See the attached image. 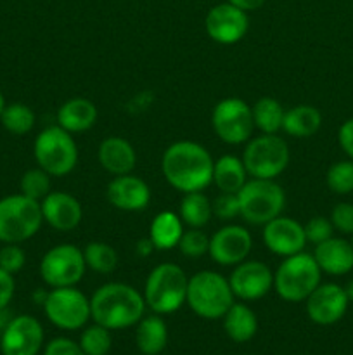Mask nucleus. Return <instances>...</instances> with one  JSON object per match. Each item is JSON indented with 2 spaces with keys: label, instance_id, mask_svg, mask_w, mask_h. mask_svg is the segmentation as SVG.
<instances>
[{
  "label": "nucleus",
  "instance_id": "f257e3e1",
  "mask_svg": "<svg viewBox=\"0 0 353 355\" xmlns=\"http://www.w3.org/2000/svg\"><path fill=\"white\" fill-rule=\"evenodd\" d=\"M210 151L194 141H176L165 149L161 172L166 182L182 194L204 191L213 182Z\"/></svg>",
  "mask_w": 353,
  "mask_h": 355
},
{
  "label": "nucleus",
  "instance_id": "f03ea898",
  "mask_svg": "<svg viewBox=\"0 0 353 355\" xmlns=\"http://www.w3.org/2000/svg\"><path fill=\"white\" fill-rule=\"evenodd\" d=\"M144 312V297L127 283H106L90 297V318L109 331L132 328Z\"/></svg>",
  "mask_w": 353,
  "mask_h": 355
},
{
  "label": "nucleus",
  "instance_id": "7ed1b4c3",
  "mask_svg": "<svg viewBox=\"0 0 353 355\" xmlns=\"http://www.w3.org/2000/svg\"><path fill=\"white\" fill-rule=\"evenodd\" d=\"M187 284L189 277L182 267L172 262L159 263L145 279L142 293L145 307L158 315L173 314L185 304Z\"/></svg>",
  "mask_w": 353,
  "mask_h": 355
},
{
  "label": "nucleus",
  "instance_id": "20e7f679",
  "mask_svg": "<svg viewBox=\"0 0 353 355\" xmlns=\"http://www.w3.org/2000/svg\"><path fill=\"white\" fill-rule=\"evenodd\" d=\"M234 298L228 277L215 270H199L189 277L185 304L197 318L208 321L221 319L232 307Z\"/></svg>",
  "mask_w": 353,
  "mask_h": 355
},
{
  "label": "nucleus",
  "instance_id": "39448f33",
  "mask_svg": "<svg viewBox=\"0 0 353 355\" xmlns=\"http://www.w3.org/2000/svg\"><path fill=\"white\" fill-rule=\"evenodd\" d=\"M320 277L322 270L314 255L300 252L296 255L284 257L273 272V290L284 302L300 304L320 284Z\"/></svg>",
  "mask_w": 353,
  "mask_h": 355
},
{
  "label": "nucleus",
  "instance_id": "423d86ee",
  "mask_svg": "<svg viewBox=\"0 0 353 355\" xmlns=\"http://www.w3.org/2000/svg\"><path fill=\"white\" fill-rule=\"evenodd\" d=\"M44 224L40 201L24 194H10L0 200V241L19 245L40 231Z\"/></svg>",
  "mask_w": 353,
  "mask_h": 355
},
{
  "label": "nucleus",
  "instance_id": "0eeeda50",
  "mask_svg": "<svg viewBox=\"0 0 353 355\" xmlns=\"http://www.w3.org/2000/svg\"><path fill=\"white\" fill-rule=\"evenodd\" d=\"M37 165L51 177H64L75 170L78 163V146L73 134L59 125L47 127L37 135L33 144Z\"/></svg>",
  "mask_w": 353,
  "mask_h": 355
},
{
  "label": "nucleus",
  "instance_id": "6e6552de",
  "mask_svg": "<svg viewBox=\"0 0 353 355\" xmlns=\"http://www.w3.org/2000/svg\"><path fill=\"white\" fill-rule=\"evenodd\" d=\"M237 200L242 220L251 225H265L282 215L286 193L275 180L251 179L239 189Z\"/></svg>",
  "mask_w": 353,
  "mask_h": 355
},
{
  "label": "nucleus",
  "instance_id": "1a4fd4ad",
  "mask_svg": "<svg viewBox=\"0 0 353 355\" xmlns=\"http://www.w3.org/2000/svg\"><path fill=\"white\" fill-rule=\"evenodd\" d=\"M241 159L251 179L275 180L289 165L291 153L282 137L262 134L246 142Z\"/></svg>",
  "mask_w": 353,
  "mask_h": 355
},
{
  "label": "nucleus",
  "instance_id": "9d476101",
  "mask_svg": "<svg viewBox=\"0 0 353 355\" xmlns=\"http://www.w3.org/2000/svg\"><path fill=\"white\" fill-rule=\"evenodd\" d=\"M87 270L83 250L71 243L52 246L40 262V277L51 288L76 286Z\"/></svg>",
  "mask_w": 353,
  "mask_h": 355
},
{
  "label": "nucleus",
  "instance_id": "9b49d317",
  "mask_svg": "<svg viewBox=\"0 0 353 355\" xmlns=\"http://www.w3.org/2000/svg\"><path fill=\"white\" fill-rule=\"evenodd\" d=\"M44 307L48 321L64 331H76L89 322L90 298L75 286L52 288L45 298Z\"/></svg>",
  "mask_w": 353,
  "mask_h": 355
},
{
  "label": "nucleus",
  "instance_id": "f8f14e48",
  "mask_svg": "<svg viewBox=\"0 0 353 355\" xmlns=\"http://www.w3.org/2000/svg\"><path fill=\"white\" fill-rule=\"evenodd\" d=\"M211 127L217 137L225 144H246L255 130L251 106L239 97L221 99L213 107Z\"/></svg>",
  "mask_w": 353,
  "mask_h": 355
},
{
  "label": "nucleus",
  "instance_id": "ddd939ff",
  "mask_svg": "<svg viewBox=\"0 0 353 355\" xmlns=\"http://www.w3.org/2000/svg\"><path fill=\"white\" fill-rule=\"evenodd\" d=\"M249 28L248 12L230 2L218 3L208 10L204 30L208 37L220 45H234L246 37Z\"/></svg>",
  "mask_w": 353,
  "mask_h": 355
},
{
  "label": "nucleus",
  "instance_id": "4468645a",
  "mask_svg": "<svg viewBox=\"0 0 353 355\" xmlns=\"http://www.w3.org/2000/svg\"><path fill=\"white\" fill-rule=\"evenodd\" d=\"M44 345V328L33 315H16L0 335L2 355H38Z\"/></svg>",
  "mask_w": 353,
  "mask_h": 355
},
{
  "label": "nucleus",
  "instance_id": "2eb2a0df",
  "mask_svg": "<svg viewBox=\"0 0 353 355\" xmlns=\"http://www.w3.org/2000/svg\"><path fill=\"white\" fill-rule=\"evenodd\" d=\"M228 284L235 298L242 302H255L269 295L273 288V272L260 260H248L237 263L228 276Z\"/></svg>",
  "mask_w": 353,
  "mask_h": 355
},
{
  "label": "nucleus",
  "instance_id": "dca6fc26",
  "mask_svg": "<svg viewBox=\"0 0 353 355\" xmlns=\"http://www.w3.org/2000/svg\"><path fill=\"white\" fill-rule=\"evenodd\" d=\"M251 248L253 238L248 229L237 224H228L211 236L208 255L218 266L235 267L248 259Z\"/></svg>",
  "mask_w": 353,
  "mask_h": 355
},
{
  "label": "nucleus",
  "instance_id": "f3484780",
  "mask_svg": "<svg viewBox=\"0 0 353 355\" xmlns=\"http://www.w3.org/2000/svg\"><path fill=\"white\" fill-rule=\"evenodd\" d=\"M305 304H307V315L311 322L318 326H331L341 321L350 302L345 288L334 283H320L305 300Z\"/></svg>",
  "mask_w": 353,
  "mask_h": 355
},
{
  "label": "nucleus",
  "instance_id": "a211bd4d",
  "mask_svg": "<svg viewBox=\"0 0 353 355\" xmlns=\"http://www.w3.org/2000/svg\"><path fill=\"white\" fill-rule=\"evenodd\" d=\"M262 238L266 250L279 257L296 255V253L303 252L305 245H307L303 225L294 218L284 217V215H279L263 225Z\"/></svg>",
  "mask_w": 353,
  "mask_h": 355
},
{
  "label": "nucleus",
  "instance_id": "6ab92c4d",
  "mask_svg": "<svg viewBox=\"0 0 353 355\" xmlns=\"http://www.w3.org/2000/svg\"><path fill=\"white\" fill-rule=\"evenodd\" d=\"M42 217L47 225L59 232L73 231L80 225L83 218V210L75 196L62 191H51L40 201Z\"/></svg>",
  "mask_w": 353,
  "mask_h": 355
},
{
  "label": "nucleus",
  "instance_id": "aec40b11",
  "mask_svg": "<svg viewBox=\"0 0 353 355\" xmlns=\"http://www.w3.org/2000/svg\"><path fill=\"white\" fill-rule=\"evenodd\" d=\"M107 201L121 211H141L151 201V187L137 175H118L107 184Z\"/></svg>",
  "mask_w": 353,
  "mask_h": 355
},
{
  "label": "nucleus",
  "instance_id": "412c9836",
  "mask_svg": "<svg viewBox=\"0 0 353 355\" xmlns=\"http://www.w3.org/2000/svg\"><path fill=\"white\" fill-rule=\"evenodd\" d=\"M314 259L322 272L329 276H343L353 269V246L343 238H329L315 245Z\"/></svg>",
  "mask_w": 353,
  "mask_h": 355
},
{
  "label": "nucleus",
  "instance_id": "4be33fe9",
  "mask_svg": "<svg viewBox=\"0 0 353 355\" xmlns=\"http://www.w3.org/2000/svg\"><path fill=\"white\" fill-rule=\"evenodd\" d=\"M97 158H99L100 166L114 177L132 173L137 163L134 146L127 139L118 137V135L106 137L100 142L97 149Z\"/></svg>",
  "mask_w": 353,
  "mask_h": 355
},
{
  "label": "nucleus",
  "instance_id": "5701e85b",
  "mask_svg": "<svg viewBox=\"0 0 353 355\" xmlns=\"http://www.w3.org/2000/svg\"><path fill=\"white\" fill-rule=\"evenodd\" d=\"M97 121V107L85 97H73L57 110V125L69 134H80L92 128Z\"/></svg>",
  "mask_w": 353,
  "mask_h": 355
},
{
  "label": "nucleus",
  "instance_id": "b1692460",
  "mask_svg": "<svg viewBox=\"0 0 353 355\" xmlns=\"http://www.w3.org/2000/svg\"><path fill=\"white\" fill-rule=\"evenodd\" d=\"M168 328L161 315H144L135 328V345L144 355H158L166 349Z\"/></svg>",
  "mask_w": 353,
  "mask_h": 355
},
{
  "label": "nucleus",
  "instance_id": "393cba45",
  "mask_svg": "<svg viewBox=\"0 0 353 355\" xmlns=\"http://www.w3.org/2000/svg\"><path fill=\"white\" fill-rule=\"evenodd\" d=\"M182 234V218L170 210L159 211L149 225V239H151L154 250H159V252H170V250L176 248Z\"/></svg>",
  "mask_w": 353,
  "mask_h": 355
},
{
  "label": "nucleus",
  "instance_id": "a878e982",
  "mask_svg": "<svg viewBox=\"0 0 353 355\" xmlns=\"http://www.w3.org/2000/svg\"><path fill=\"white\" fill-rule=\"evenodd\" d=\"M225 335L235 343H246L253 340L258 331V318L246 304H232L224 318Z\"/></svg>",
  "mask_w": 353,
  "mask_h": 355
},
{
  "label": "nucleus",
  "instance_id": "bb28decb",
  "mask_svg": "<svg viewBox=\"0 0 353 355\" xmlns=\"http://www.w3.org/2000/svg\"><path fill=\"white\" fill-rule=\"evenodd\" d=\"M322 125V114L317 107L310 104H300L286 110L282 121V130L296 139H308L318 132Z\"/></svg>",
  "mask_w": 353,
  "mask_h": 355
},
{
  "label": "nucleus",
  "instance_id": "cd10ccee",
  "mask_svg": "<svg viewBox=\"0 0 353 355\" xmlns=\"http://www.w3.org/2000/svg\"><path fill=\"white\" fill-rule=\"evenodd\" d=\"M248 180V172L244 168V163L241 158L232 155L220 156L213 165V184L218 187L220 193H234L237 194L239 189Z\"/></svg>",
  "mask_w": 353,
  "mask_h": 355
},
{
  "label": "nucleus",
  "instance_id": "c85d7f7f",
  "mask_svg": "<svg viewBox=\"0 0 353 355\" xmlns=\"http://www.w3.org/2000/svg\"><path fill=\"white\" fill-rule=\"evenodd\" d=\"M179 217L182 218L187 227L203 229L213 217L211 201L208 200L203 191L183 194L179 207Z\"/></svg>",
  "mask_w": 353,
  "mask_h": 355
},
{
  "label": "nucleus",
  "instance_id": "c756f323",
  "mask_svg": "<svg viewBox=\"0 0 353 355\" xmlns=\"http://www.w3.org/2000/svg\"><path fill=\"white\" fill-rule=\"evenodd\" d=\"M253 123L262 134H277L282 130L284 113L286 110L282 104L273 97H262L251 106Z\"/></svg>",
  "mask_w": 353,
  "mask_h": 355
},
{
  "label": "nucleus",
  "instance_id": "7c9ffc66",
  "mask_svg": "<svg viewBox=\"0 0 353 355\" xmlns=\"http://www.w3.org/2000/svg\"><path fill=\"white\" fill-rule=\"evenodd\" d=\"M87 269L97 274H111L118 267V253L111 245L104 241H92L83 248Z\"/></svg>",
  "mask_w": 353,
  "mask_h": 355
},
{
  "label": "nucleus",
  "instance_id": "2f4dec72",
  "mask_svg": "<svg viewBox=\"0 0 353 355\" xmlns=\"http://www.w3.org/2000/svg\"><path fill=\"white\" fill-rule=\"evenodd\" d=\"M35 121H37L35 111L23 103L6 104L2 116H0L2 127L12 135H24L31 132V128L35 127Z\"/></svg>",
  "mask_w": 353,
  "mask_h": 355
},
{
  "label": "nucleus",
  "instance_id": "473e14b6",
  "mask_svg": "<svg viewBox=\"0 0 353 355\" xmlns=\"http://www.w3.org/2000/svg\"><path fill=\"white\" fill-rule=\"evenodd\" d=\"M78 343L85 355H107L113 345V340H111L109 329L93 322L92 326L83 329Z\"/></svg>",
  "mask_w": 353,
  "mask_h": 355
},
{
  "label": "nucleus",
  "instance_id": "72a5a7b5",
  "mask_svg": "<svg viewBox=\"0 0 353 355\" xmlns=\"http://www.w3.org/2000/svg\"><path fill=\"white\" fill-rule=\"evenodd\" d=\"M19 189L21 194H24V196L31 198L35 201H42L52 191L51 175L45 170H42L40 166L28 170L21 177Z\"/></svg>",
  "mask_w": 353,
  "mask_h": 355
},
{
  "label": "nucleus",
  "instance_id": "f704fd0d",
  "mask_svg": "<svg viewBox=\"0 0 353 355\" xmlns=\"http://www.w3.org/2000/svg\"><path fill=\"white\" fill-rule=\"evenodd\" d=\"M325 182L336 194L353 193V159H343L329 166Z\"/></svg>",
  "mask_w": 353,
  "mask_h": 355
},
{
  "label": "nucleus",
  "instance_id": "c9c22d12",
  "mask_svg": "<svg viewBox=\"0 0 353 355\" xmlns=\"http://www.w3.org/2000/svg\"><path fill=\"white\" fill-rule=\"evenodd\" d=\"M176 248L187 259H201L210 250V238L201 229L189 227V231H183Z\"/></svg>",
  "mask_w": 353,
  "mask_h": 355
},
{
  "label": "nucleus",
  "instance_id": "e433bc0d",
  "mask_svg": "<svg viewBox=\"0 0 353 355\" xmlns=\"http://www.w3.org/2000/svg\"><path fill=\"white\" fill-rule=\"evenodd\" d=\"M211 210H213L215 217H218L220 220H232L235 217H241L237 194L220 193L211 201Z\"/></svg>",
  "mask_w": 353,
  "mask_h": 355
},
{
  "label": "nucleus",
  "instance_id": "4c0bfd02",
  "mask_svg": "<svg viewBox=\"0 0 353 355\" xmlns=\"http://www.w3.org/2000/svg\"><path fill=\"white\" fill-rule=\"evenodd\" d=\"M26 263V253L19 245H6L0 248V269L9 274L19 272Z\"/></svg>",
  "mask_w": 353,
  "mask_h": 355
},
{
  "label": "nucleus",
  "instance_id": "58836bf2",
  "mask_svg": "<svg viewBox=\"0 0 353 355\" xmlns=\"http://www.w3.org/2000/svg\"><path fill=\"white\" fill-rule=\"evenodd\" d=\"M303 227L305 236H307V243H311V245H318V243L332 238V232H334L331 220L325 217L310 218Z\"/></svg>",
  "mask_w": 353,
  "mask_h": 355
},
{
  "label": "nucleus",
  "instance_id": "ea45409f",
  "mask_svg": "<svg viewBox=\"0 0 353 355\" xmlns=\"http://www.w3.org/2000/svg\"><path fill=\"white\" fill-rule=\"evenodd\" d=\"M331 224L341 234H353V205L338 203L331 211Z\"/></svg>",
  "mask_w": 353,
  "mask_h": 355
},
{
  "label": "nucleus",
  "instance_id": "a19ab883",
  "mask_svg": "<svg viewBox=\"0 0 353 355\" xmlns=\"http://www.w3.org/2000/svg\"><path fill=\"white\" fill-rule=\"evenodd\" d=\"M44 355H85L80 343L69 338H54L47 343Z\"/></svg>",
  "mask_w": 353,
  "mask_h": 355
},
{
  "label": "nucleus",
  "instance_id": "79ce46f5",
  "mask_svg": "<svg viewBox=\"0 0 353 355\" xmlns=\"http://www.w3.org/2000/svg\"><path fill=\"white\" fill-rule=\"evenodd\" d=\"M16 291V281H14V274H9L7 270L0 269V311L7 309L10 304Z\"/></svg>",
  "mask_w": 353,
  "mask_h": 355
},
{
  "label": "nucleus",
  "instance_id": "37998d69",
  "mask_svg": "<svg viewBox=\"0 0 353 355\" xmlns=\"http://www.w3.org/2000/svg\"><path fill=\"white\" fill-rule=\"evenodd\" d=\"M338 142L350 159H353V118L346 120L338 130Z\"/></svg>",
  "mask_w": 353,
  "mask_h": 355
},
{
  "label": "nucleus",
  "instance_id": "c03bdc74",
  "mask_svg": "<svg viewBox=\"0 0 353 355\" xmlns=\"http://www.w3.org/2000/svg\"><path fill=\"white\" fill-rule=\"evenodd\" d=\"M227 2H230L232 6L239 7V9L244 10V12H249V10L260 9V7L265 3V0H227Z\"/></svg>",
  "mask_w": 353,
  "mask_h": 355
},
{
  "label": "nucleus",
  "instance_id": "a18cd8bd",
  "mask_svg": "<svg viewBox=\"0 0 353 355\" xmlns=\"http://www.w3.org/2000/svg\"><path fill=\"white\" fill-rule=\"evenodd\" d=\"M154 250V246H152L151 239H141V241L137 243V246H135V252H137L138 257H147L149 253Z\"/></svg>",
  "mask_w": 353,
  "mask_h": 355
},
{
  "label": "nucleus",
  "instance_id": "49530a36",
  "mask_svg": "<svg viewBox=\"0 0 353 355\" xmlns=\"http://www.w3.org/2000/svg\"><path fill=\"white\" fill-rule=\"evenodd\" d=\"M10 319H12V318L9 315V311H7V309H2V311H0V335L3 333L6 326L9 324Z\"/></svg>",
  "mask_w": 353,
  "mask_h": 355
},
{
  "label": "nucleus",
  "instance_id": "de8ad7c7",
  "mask_svg": "<svg viewBox=\"0 0 353 355\" xmlns=\"http://www.w3.org/2000/svg\"><path fill=\"white\" fill-rule=\"evenodd\" d=\"M47 293H48V291H35V293H33L35 304L44 305L45 304V298H47Z\"/></svg>",
  "mask_w": 353,
  "mask_h": 355
},
{
  "label": "nucleus",
  "instance_id": "09e8293b",
  "mask_svg": "<svg viewBox=\"0 0 353 355\" xmlns=\"http://www.w3.org/2000/svg\"><path fill=\"white\" fill-rule=\"evenodd\" d=\"M345 293H346V297H348V302H352L353 304V279L345 286Z\"/></svg>",
  "mask_w": 353,
  "mask_h": 355
},
{
  "label": "nucleus",
  "instance_id": "8fccbe9b",
  "mask_svg": "<svg viewBox=\"0 0 353 355\" xmlns=\"http://www.w3.org/2000/svg\"><path fill=\"white\" fill-rule=\"evenodd\" d=\"M3 107H6V99H3L2 92H0V116H2V111H3Z\"/></svg>",
  "mask_w": 353,
  "mask_h": 355
},
{
  "label": "nucleus",
  "instance_id": "3c124183",
  "mask_svg": "<svg viewBox=\"0 0 353 355\" xmlns=\"http://www.w3.org/2000/svg\"><path fill=\"white\" fill-rule=\"evenodd\" d=\"M350 243H352V246H353V234H352V241H350Z\"/></svg>",
  "mask_w": 353,
  "mask_h": 355
}]
</instances>
